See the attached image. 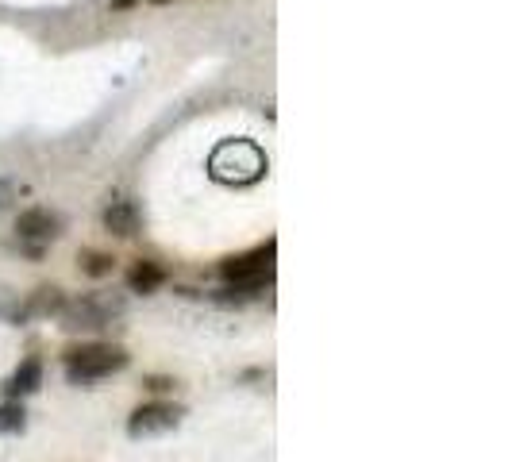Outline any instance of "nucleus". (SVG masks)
<instances>
[{
	"label": "nucleus",
	"mask_w": 512,
	"mask_h": 462,
	"mask_svg": "<svg viewBox=\"0 0 512 462\" xmlns=\"http://www.w3.org/2000/svg\"><path fill=\"white\" fill-rule=\"evenodd\" d=\"M39 385H43V359L31 355V359H24L4 382H0V393H4V401H24Z\"/></svg>",
	"instance_id": "nucleus-8"
},
{
	"label": "nucleus",
	"mask_w": 512,
	"mask_h": 462,
	"mask_svg": "<svg viewBox=\"0 0 512 462\" xmlns=\"http://www.w3.org/2000/svg\"><path fill=\"white\" fill-rule=\"evenodd\" d=\"M16 197H20V185H16V181H8V178H0V212L12 205Z\"/></svg>",
	"instance_id": "nucleus-15"
},
{
	"label": "nucleus",
	"mask_w": 512,
	"mask_h": 462,
	"mask_svg": "<svg viewBox=\"0 0 512 462\" xmlns=\"http://www.w3.org/2000/svg\"><path fill=\"white\" fill-rule=\"evenodd\" d=\"M270 162H266V151L251 143V139H224L216 151L208 154V178L220 181V185H255V181L266 178Z\"/></svg>",
	"instance_id": "nucleus-1"
},
{
	"label": "nucleus",
	"mask_w": 512,
	"mask_h": 462,
	"mask_svg": "<svg viewBox=\"0 0 512 462\" xmlns=\"http://www.w3.org/2000/svg\"><path fill=\"white\" fill-rule=\"evenodd\" d=\"M151 4H170V0H151Z\"/></svg>",
	"instance_id": "nucleus-17"
},
{
	"label": "nucleus",
	"mask_w": 512,
	"mask_h": 462,
	"mask_svg": "<svg viewBox=\"0 0 512 462\" xmlns=\"http://www.w3.org/2000/svg\"><path fill=\"white\" fill-rule=\"evenodd\" d=\"M181 420H185V409H181V405H174V401H162V397H154V401H147V405L131 409L128 436L131 439L166 436V432L181 428Z\"/></svg>",
	"instance_id": "nucleus-6"
},
{
	"label": "nucleus",
	"mask_w": 512,
	"mask_h": 462,
	"mask_svg": "<svg viewBox=\"0 0 512 462\" xmlns=\"http://www.w3.org/2000/svg\"><path fill=\"white\" fill-rule=\"evenodd\" d=\"M124 312H128V301L120 293H81L74 301H66L54 320L66 332H101V328H112V320H120Z\"/></svg>",
	"instance_id": "nucleus-3"
},
{
	"label": "nucleus",
	"mask_w": 512,
	"mask_h": 462,
	"mask_svg": "<svg viewBox=\"0 0 512 462\" xmlns=\"http://www.w3.org/2000/svg\"><path fill=\"white\" fill-rule=\"evenodd\" d=\"M135 4H139V0H112L116 12H128V8H135Z\"/></svg>",
	"instance_id": "nucleus-16"
},
{
	"label": "nucleus",
	"mask_w": 512,
	"mask_h": 462,
	"mask_svg": "<svg viewBox=\"0 0 512 462\" xmlns=\"http://www.w3.org/2000/svg\"><path fill=\"white\" fill-rule=\"evenodd\" d=\"M166 282H170V274H166V266L154 262V258H139V262L128 266V289L139 293V297H151V293H158Z\"/></svg>",
	"instance_id": "nucleus-10"
},
{
	"label": "nucleus",
	"mask_w": 512,
	"mask_h": 462,
	"mask_svg": "<svg viewBox=\"0 0 512 462\" xmlns=\"http://www.w3.org/2000/svg\"><path fill=\"white\" fill-rule=\"evenodd\" d=\"M62 231H66V220L54 208H24L20 220H16L20 251L31 258H43V251L51 247L54 239H62Z\"/></svg>",
	"instance_id": "nucleus-5"
},
{
	"label": "nucleus",
	"mask_w": 512,
	"mask_h": 462,
	"mask_svg": "<svg viewBox=\"0 0 512 462\" xmlns=\"http://www.w3.org/2000/svg\"><path fill=\"white\" fill-rule=\"evenodd\" d=\"M77 270H81L85 278L101 282V278H112V270H116V258H112V251H97V247H81V251H77Z\"/></svg>",
	"instance_id": "nucleus-11"
},
{
	"label": "nucleus",
	"mask_w": 512,
	"mask_h": 462,
	"mask_svg": "<svg viewBox=\"0 0 512 462\" xmlns=\"http://www.w3.org/2000/svg\"><path fill=\"white\" fill-rule=\"evenodd\" d=\"M70 297L58 289V285H39V289H31L24 293V301H12V305H0V316L8 320V324H16V328H24L27 320H51L62 312Z\"/></svg>",
	"instance_id": "nucleus-7"
},
{
	"label": "nucleus",
	"mask_w": 512,
	"mask_h": 462,
	"mask_svg": "<svg viewBox=\"0 0 512 462\" xmlns=\"http://www.w3.org/2000/svg\"><path fill=\"white\" fill-rule=\"evenodd\" d=\"M131 355L120 343H104V339H89L62 351V366H66V382L70 385H93L101 378H112L120 370H128Z\"/></svg>",
	"instance_id": "nucleus-2"
},
{
	"label": "nucleus",
	"mask_w": 512,
	"mask_h": 462,
	"mask_svg": "<svg viewBox=\"0 0 512 462\" xmlns=\"http://www.w3.org/2000/svg\"><path fill=\"white\" fill-rule=\"evenodd\" d=\"M274 258H278V239H266V243H258L243 255L220 258V278H224V285L266 293L274 282Z\"/></svg>",
	"instance_id": "nucleus-4"
},
{
	"label": "nucleus",
	"mask_w": 512,
	"mask_h": 462,
	"mask_svg": "<svg viewBox=\"0 0 512 462\" xmlns=\"http://www.w3.org/2000/svg\"><path fill=\"white\" fill-rule=\"evenodd\" d=\"M101 224L108 235L131 239V235H139V228H143V212H139V205H135L131 197H120V201H112V205L101 212Z\"/></svg>",
	"instance_id": "nucleus-9"
},
{
	"label": "nucleus",
	"mask_w": 512,
	"mask_h": 462,
	"mask_svg": "<svg viewBox=\"0 0 512 462\" xmlns=\"http://www.w3.org/2000/svg\"><path fill=\"white\" fill-rule=\"evenodd\" d=\"M208 305H220V308H243L251 305V301H258L262 293H255V289H239V285H224V289H208V293H201Z\"/></svg>",
	"instance_id": "nucleus-12"
},
{
	"label": "nucleus",
	"mask_w": 512,
	"mask_h": 462,
	"mask_svg": "<svg viewBox=\"0 0 512 462\" xmlns=\"http://www.w3.org/2000/svg\"><path fill=\"white\" fill-rule=\"evenodd\" d=\"M27 428L24 401H0V436H20Z\"/></svg>",
	"instance_id": "nucleus-13"
},
{
	"label": "nucleus",
	"mask_w": 512,
	"mask_h": 462,
	"mask_svg": "<svg viewBox=\"0 0 512 462\" xmlns=\"http://www.w3.org/2000/svg\"><path fill=\"white\" fill-rule=\"evenodd\" d=\"M143 389L154 393V397H166V393L178 389V378H170V374H143Z\"/></svg>",
	"instance_id": "nucleus-14"
}]
</instances>
